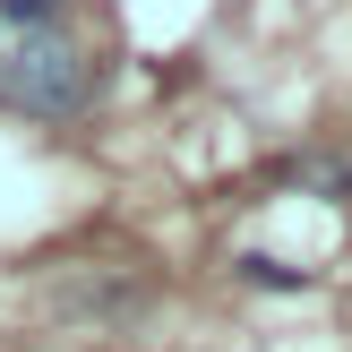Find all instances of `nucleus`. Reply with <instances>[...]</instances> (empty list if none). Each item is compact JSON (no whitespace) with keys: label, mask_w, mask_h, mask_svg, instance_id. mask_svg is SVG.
Masks as SVG:
<instances>
[{"label":"nucleus","mask_w":352,"mask_h":352,"mask_svg":"<svg viewBox=\"0 0 352 352\" xmlns=\"http://www.w3.org/2000/svg\"><path fill=\"white\" fill-rule=\"evenodd\" d=\"M86 86H95V60H86V52L69 43L60 26L17 34V52H0V95H9V103H26V112L69 120V112L86 103Z\"/></svg>","instance_id":"nucleus-1"},{"label":"nucleus","mask_w":352,"mask_h":352,"mask_svg":"<svg viewBox=\"0 0 352 352\" xmlns=\"http://www.w3.org/2000/svg\"><path fill=\"white\" fill-rule=\"evenodd\" d=\"M60 309H69V318H138L146 292H138V284H103V275H95V284L69 275V284H60Z\"/></svg>","instance_id":"nucleus-2"},{"label":"nucleus","mask_w":352,"mask_h":352,"mask_svg":"<svg viewBox=\"0 0 352 352\" xmlns=\"http://www.w3.org/2000/svg\"><path fill=\"white\" fill-rule=\"evenodd\" d=\"M241 284H258V292H301L309 275H301V267H275V258L250 250V258H241Z\"/></svg>","instance_id":"nucleus-3"},{"label":"nucleus","mask_w":352,"mask_h":352,"mask_svg":"<svg viewBox=\"0 0 352 352\" xmlns=\"http://www.w3.org/2000/svg\"><path fill=\"white\" fill-rule=\"evenodd\" d=\"M0 17H9L17 34H43L52 17H60V0H0Z\"/></svg>","instance_id":"nucleus-4"}]
</instances>
